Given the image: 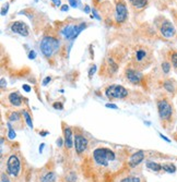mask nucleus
<instances>
[{
	"label": "nucleus",
	"instance_id": "f257e3e1",
	"mask_svg": "<svg viewBox=\"0 0 177 182\" xmlns=\"http://www.w3.org/2000/svg\"><path fill=\"white\" fill-rule=\"evenodd\" d=\"M93 157L97 165L107 166L109 162L115 159V153L108 148H96L93 152Z\"/></svg>",
	"mask_w": 177,
	"mask_h": 182
},
{
	"label": "nucleus",
	"instance_id": "f03ea898",
	"mask_svg": "<svg viewBox=\"0 0 177 182\" xmlns=\"http://www.w3.org/2000/svg\"><path fill=\"white\" fill-rule=\"evenodd\" d=\"M59 48V42L55 37H44L40 43V50L45 57L49 58Z\"/></svg>",
	"mask_w": 177,
	"mask_h": 182
},
{
	"label": "nucleus",
	"instance_id": "7ed1b4c3",
	"mask_svg": "<svg viewBox=\"0 0 177 182\" xmlns=\"http://www.w3.org/2000/svg\"><path fill=\"white\" fill-rule=\"evenodd\" d=\"M106 96L108 97L109 99L113 98H125L128 95V91L125 87L120 85H111L106 89Z\"/></svg>",
	"mask_w": 177,
	"mask_h": 182
},
{
	"label": "nucleus",
	"instance_id": "20e7f679",
	"mask_svg": "<svg viewBox=\"0 0 177 182\" xmlns=\"http://www.w3.org/2000/svg\"><path fill=\"white\" fill-rule=\"evenodd\" d=\"M157 109H159V115H160L161 119L169 120L173 114V108H172L171 104L166 99L159 100L157 102Z\"/></svg>",
	"mask_w": 177,
	"mask_h": 182
},
{
	"label": "nucleus",
	"instance_id": "39448f33",
	"mask_svg": "<svg viewBox=\"0 0 177 182\" xmlns=\"http://www.w3.org/2000/svg\"><path fill=\"white\" fill-rule=\"evenodd\" d=\"M20 160L15 155H11L9 157L8 162H7V171L9 174H11L13 177H17L20 172Z\"/></svg>",
	"mask_w": 177,
	"mask_h": 182
},
{
	"label": "nucleus",
	"instance_id": "423d86ee",
	"mask_svg": "<svg viewBox=\"0 0 177 182\" xmlns=\"http://www.w3.org/2000/svg\"><path fill=\"white\" fill-rule=\"evenodd\" d=\"M11 31L13 33L20 34L21 36H27L29 35V27L25 23L21 22V21H17L11 25Z\"/></svg>",
	"mask_w": 177,
	"mask_h": 182
},
{
	"label": "nucleus",
	"instance_id": "0eeeda50",
	"mask_svg": "<svg viewBox=\"0 0 177 182\" xmlns=\"http://www.w3.org/2000/svg\"><path fill=\"white\" fill-rule=\"evenodd\" d=\"M74 147H76V152L78 154H81L84 152L88 147V140L82 135H76L74 136Z\"/></svg>",
	"mask_w": 177,
	"mask_h": 182
},
{
	"label": "nucleus",
	"instance_id": "6e6552de",
	"mask_svg": "<svg viewBox=\"0 0 177 182\" xmlns=\"http://www.w3.org/2000/svg\"><path fill=\"white\" fill-rule=\"evenodd\" d=\"M127 8L124 3L119 2L116 5V21L118 23H123L127 19Z\"/></svg>",
	"mask_w": 177,
	"mask_h": 182
},
{
	"label": "nucleus",
	"instance_id": "1a4fd4ad",
	"mask_svg": "<svg viewBox=\"0 0 177 182\" xmlns=\"http://www.w3.org/2000/svg\"><path fill=\"white\" fill-rule=\"evenodd\" d=\"M161 33L163 36L167 37V38L173 37L175 35V27L171 22L165 21V22H163L162 26H161Z\"/></svg>",
	"mask_w": 177,
	"mask_h": 182
},
{
	"label": "nucleus",
	"instance_id": "9d476101",
	"mask_svg": "<svg viewBox=\"0 0 177 182\" xmlns=\"http://www.w3.org/2000/svg\"><path fill=\"white\" fill-rule=\"evenodd\" d=\"M143 159H144V153H143L142 151L136 152V153L130 157L129 166H130V167H136V166L139 165Z\"/></svg>",
	"mask_w": 177,
	"mask_h": 182
},
{
	"label": "nucleus",
	"instance_id": "9b49d317",
	"mask_svg": "<svg viewBox=\"0 0 177 182\" xmlns=\"http://www.w3.org/2000/svg\"><path fill=\"white\" fill-rule=\"evenodd\" d=\"M127 79L131 83H134V84H137V83H140L141 81V77H142V74L137 72L136 70H132V69H129L127 70Z\"/></svg>",
	"mask_w": 177,
	"mask_h": 182
},
{
	"label": "nucleus",
	"instance_id": "f8f14e48",
	"mask_svg": "<svg viewBox=\"0 0 177 182\" xmlns=\"http://www.w3.org/2000/svg\"><path fill=\"white\" fill-rule=\"evenodd\" d=\"M65 146L67 148H71L73 146V141H72V132L70 128L65 129Z\"/></svg>",
	"mask_w": 177,
	"mask_h": 182
},
{
	"label": "nucleus",
	"instance_id": "ddd939ff",
	"mask_svg": "<svg viewBox=\"0 0 177 182\" xmlns=\"http://www.w3.org/2000/svg\"><path fill=\"white\" fill-rule=\"evenodd\" d=\"M73 33H74V25H67L61 31V34L66 37L67 39H72Z\"/></svg>",
	"mask_w": 177,
	"mask_h": 182
},
{
	"label": "nucleus",
	"instance_id": "4468645a",
	"mask_svg": "<svg viewBox=\"0 0 177 182\" xmlns=\"http://www.w3.org/2000/svg\"><path fill=\"white\" fill-rule=\"evenodd\" d=\"M9 100H10V102H11L13 106H21V104H22V98H21V96L18 93H11V94L9 95Z\"/></svg>",
	"mask_w": 177,
	"mask_h": 182
},
{
	"label": "nucleus",
	"instance_id": "2eb2a0df",
	"mask_svg": "<svg viewBox=\"0 0 177 182\" xmlns=\"http://www.w3.org/2000/svg\"><path fill=\"white\" fill-rule=\"evenodd\" d=\"M129 1L131 2L132 6L138 9H141L143 8V7H146V3H148V0H129Z\"/></svg>",
	"mask_w": 177,
	"mask_h": 182
},
{
	"label": "nucleus",
	"instance_id": "dca6fc26",
	"mask_svg": "<svg viewBox=\"0 0 177 182\" xmlns=\"http://www.w3.org/2000/svg\"><path fill=\"white\" fill-rule=\"evenodd\" d=\"M85 26H86L85 23H81V24H79V25L74 26V33H73V37H72V39H76L78 35L80 34L81 32L85 29Z\"/></svg>",
	"mask_w": 177,
	"mask_h": 182
},
{
	"label": "nucleus",
	"instance_id": "f3484780",
	"mask_svg": "<svg viewBox=\"0 0 177 182\" xmlns=\"http://www.w3.org/2000/svg\"><path fill=\"white\" fill-rule=\"evenodd\" d=\"M146 167L153 171H160L161 169H162V166H161L160 164H156V162H146Z\"/></svg>",
	"mask_w": 177,
	"mask_h": 182
},
{
	"label": "nucleus",
	"instance_id": "a211bd4d",
	"mask_svg": "<svg viewBox=\"0 0 177 182\" xmlns=\"http://www.w3.org/2000/svg\"><path fill=\"white\" fill-rule=\"evenodd\" d=\"M56 180V174L54 172H48L42 178V182H55Z\"/></svg>",
	"mask_w": 177,
	"mask_h": 182
},
{
	"label": "nucleus",
	"instance_id": "6ab92c4d",
	"mask_svg": "<svg viewBox=\"0 0 177 182\" xmlns=\"http://www.w3.org/2000/svg\"><path fill=\"white\" fill-rule=\"evenodd\" d=\"M162 168L166 172H169V174H174L175 171H176V167L173 164H165V165L162 166Z\"/></svg>",
	"mask_w": 177,
	"mask_h": 182
},
{
	"label": "nucleus",
	"instance_id": "aec40b11",
	"mask_svg": "<svg viewBox=\"0 0 177 182\" xmlns=\"http://www.w3.org/2000/svg\"><path fill=\"white\" fill-rule=\"evenodd\" d=\"M146 57V52L143 50V49H139V50L137 51V54H136V58H137L138 61H141V60H143Z\"/></svg>",
	"mask_w": 177,
	"mask_h": 182
},
{
	"label": "nucleus",
	"instance_id": "412c9836",
	"mask_svg": "<svg viewBox=\"0 0 177 182\" xmlns=\"http://www.w3.org/2000/svg\"><path fill=\"white\" fill-rule=\"evenodd\" d=\"M23 116H24V118H25V121H26V123L29 124L30 128L33 129V122H32L31 116L29 115V112H27L26 110H24V111H23Z\"/></svg>",
	"mask_w": 177,
	"mask_h": 182
},
{
	"label": "nucleus",
	"instance_id": "4be33fe9",
	"mask_svg": "<svg viewBox=\"0 0 177 182\" xmlns=\"http://www.w3.org/2000/svg\"><path fill=\"white\" fill-rule=\"evenodd\" d=\"M108 63H109V68H111V72H116V71H117L118 66H117V63L114 62L113 58H111V57L108 58Z\"/></svg>",
	"mask_w": 177,
	"mask_h": 182
},
{
	"label": "nucleus",
	"instance_id": "5701e85b",
	"mask_svg": "<svg viewBox=\"0 0 177 182\" xmlns=\"http://www.w3.org/2000/svg\"><path fill=\"white\" fill-rule=\"evenodd\" d=\"M8 129H9L8 137L10 140H13L15 137V132H14V130H13V128L11 127V124H10V123H8Z\"/></svg>",
	"mask_w": 177,
	"mask_h": 182
},
{
	"label": "nucleus",
	"instance_id": "b1692460",
	"mask_svg": "<svg viewBox=\"0 0 177 182\" xmlns=\"http://www.w3.org/2000/svg\"><path fill=\"white\" fill-rule=\"evenodd\" d=\"M121 182H140V179L138 177H127L121 180Z\"/></svg>",
	"mask_w": 177,
	"mask_h": 182
},
{
	"label": "nucleus",
	"instance_id": "393cba45",
	"mask_svg": "<svg viewBox=\"0 0 177 182\" xmlns=\"http://www.w3.org/2000/svg\"><path fill=\"white\" fill-rule=\"evenodd\" d=\"M164 88H165L167 92H169V93H173V92H174V86H173V84H172L171 82H169V81L164 83Z\"/></svg>",
	"mask_w": 177,
	"mask_h": 182
},
{
	"label": "nucleus",
	"instance_id": "a878e982",
	"mask_svg": "<svg viewBox=\"0 0 177 182\" xmlns=\"http://www.w3.org/2000/svg\"><path fill=\"white\" fill-rule=\"evenodd\" d=\"M171 60H172V63H173V66H174V68H177V52H176V51H174V52H172Z\"/></svg>",
	"mask_w": 177,
	"mask_h": 182
},
{
	"label": "nucleus",
	"instance_id": "bb28decb",
	"mask_svg": "<svg viewBox=\"0 0 177 182\" xmlns=\"http://www.w3.org/2000/svg\"><path fill=\"white\" fill-rule=\"evenodd\" d=\"M19 119H20V115L18 114V112H12V114L9 116V120H10V121H18Z\"/></svg>",
	"mask_w": 177,
	"mask_h": 182
},
{
	"label": "nucleus",
	"instance_id": "cd10ccee",
	"mask_svg": "<svg viewBox=\"0 0 177 182\" xmlns=\"http://www.w3.org/2000/svg\"><path fill=\"white\" fill-rule=\"evenodd\" d=\"M162 69H163V72L165 74H167L169 72V69H171V66H169V63L167 62H164L162 64Z\"/></svg>",
	"mask_w": 177,
	"mask_h": 182
},
{
	"label": "nucleus",
	"instance_id": "c85d7f7f",
	"mask_svg": "<svg viewBox=\"0 0 177 182\" xmlns=\"http://www.w3.org/2000/svg\"><path fill=\"white\" fill-rule=\"evenodd\" d=\"M67 181H69V182H76V174L72 172V174H70L69 176H67Z\"/></svg>",
	"mask_w": 177,
	"mask_h": 182
},
{
	"label": "nucleus",
	"instance_id": "c756f323",
	"mask_svg": "<svg viewBox=\"0 0 177 182\" xmlns=\"http://www.w3.org/2000/svg\"><path fill=\"white\" fill-rule=\"evenodd\" d=\"M54 108L55 109H59V110H61V109H63V104L61 102H55L54 105Z\"/></svg>",
	"mask_w": 177,
	"mask_h": 182
},
{
	"label": "nucleus",
	"instance_id": "7c9ffc66",
	"mask_svg": "<svg viewBox=\"0 0 177 182\" xmlns=\"http://www.w3.org/2000/svg\"><path fill=\"white\" fill-rule=\"evenodd\" d=\"M8 9H9V3H7L6 7H3V8L1 9V15H6L7 12H8Z\"/></svg>",
	"mask_w": 177,
	"mask_h": 182
},
{
	"label": "nucleus",
	"instance_id": "2f4dec72",
	"mask_svg": "<svg viewBox=\"0 0 177 182\" xmlns=\"http://www.w3.org/2000/svg\"><path fill=\"white\" fill-rule=\"evenodd\" d=\"M95 71H96V66H94V64H93V67H92V68L90 69V71H88V75H90V77H91L92 75L95 73Z\"/></svg>",
	"mask_w": 177,
	"mask_h": 182
},
{
	"label": "nucleus",
	"instance_id": "473e14b6",
	"mask_svg": "<svg viewBox=\"0 0 177 182\" xmlns=\"http://www.w3.org/2000/svg\"><path fill=\"white\" fill-rule=\"evenodd\" d=\"M50 81H52V79H50V77H45V79H44V81H43V85H44V86H46V85H47V84H48L49 82H50Z\"/></svg>",
	"mask_w": 177,
	"mask_h": 182
},
{
	"label": "nucleus",
	"instance_id": "72a5a7b5",
	"mask_svg": "<svg viewBox=\"0 0 177 182\" xmlns=\"http://www.w3.org/2000/svg\"><path fill=\"white\" fill-rule=\"evenodd\" d=\"M35 57H36V52H35L34 50L30 51V54H29V58H30V59H35Z\"/></svg>",
	"mask_w": 177,
	"mask_h": 182
},
{
	"label": "nucleus",
	"instance_id": "f704fd0d",
	"mask_svg": "<svg viewBox=\"0 0 177 182\" xmlns=\"http://www.w3.org/2000/svg\"><path fill=\"white\" fill-rule=\"evenodd\" d=\"M1 182H10V181H9V179H8V177H7L5 174H1Z\"/></svg>",
	"mask_w": 177,
	"mask_h": 182
},
{
	"label": "nucleus",
	"instance_id": "c9c22d12",
	"mask_svg": "<svg viewBox=\"0 0 177 182\" xmlns=\"http://www.w3.org/2000/svg\"><path fill=\"white\" fill-rule=\"evenodd\" d=\"M106 107L107 108H111V109H117V105H114V104H106Z\"/></svg>",
	"mask_w": 177,
	"mask_h": 182
},
{
	"label": "nucleus",
	"instance_id": "e433bc0d",
	"mask_svg": "<svg viewBox=\"0 0 177 182\" xmlns=\"http://www.w3.org/2000/svg\"><path fill=\"white\" fill-rule=\"evenodd\" d=\"M68 1H69V3H70V6L73 7V8H76V7L78 6V3L76 0H68Z\"/></svg>",
	"mask_w": 177,
	"mask_h": 182
},
{
	"label": "nucleus",
	"instance_id": "4c0bfd02",
	"mask_svg": "<svg viewBox=\"0 0 177 182\" xmlns=\"http://www.w3.org/2000/svg\"><path fill=\"white\" fill-rule=\"evenodd\" d=\"M61 11H68L69 10V7L67 6V5H63V6H61Z\"/></svg>",
	"mask_w": 177,
	"mask_h": 182
},
{
	"label": "nucleus",
	"instance_id": "58836bf2",
	"mask_svg": "<svg viewBox=\"0 0 177 182\" xmlns=\"http://www.w3.org/2000/svg\"><path fill=\"white\" fill-rule=\"evenodd\" d=\"M23 89H24V91H25V92H30V91H31V87H30L29 85H26V84H24V85H23Z\"/></svg>",
	"mask_w": 177,
	"mask_h": 182
},
{
	"label": "nucleus",
	"instance_id": "ea45409f",
	"mask_svg": "<svg viewBox=\"0 0 177 182\" xmlns=\"http://www.w3.org/2000/svg\"><path fill=\"white\" fill-rule=\"evenodd\" d=\"M6 85H7L6 80H5V79H1V87L5 88V86H6Z\"/></svg>",
	"mask_w": 177,
	"mask_h": 182
},
{
	"label": "nucleus",
	"instance_id": "a19ab883",
	"mask_svg": "<svg viewBox=\"0 0 177 182\" xmlns=\"http://www.w3.org/2000/svg\"><path fill=\"white\" fill-rule=\"evenodd\" d=\"M52 1H53V2H54L55 5H56V6H57V7H59L60 5H61V2H60V0H52Z\"/></svg>",
	"mask_w": 177,
	"mask_h": 182
},
{
	"label": "nucleus",
	"instance_id": "79ce46f5",
	"mask_svg": "<svg viewBox=\"0 0 177 182\" xmlns=\"http://www.w3.org/2000/svg\"><path fill=\"white\" fill-rule=\"evenodd\" d=\"M57 145L59 146V147L63 145V139H60V137H59V139L57 140Z\"/></svg>",
	"mask_w": 177,
	"mask_h": 182
},
{
	"label": "nucleus",
	"instance_id": "37998d69",
	"mask_svg": "<svg viewBox=\"0 0 177 182\" xmlns=\"http://www.w3.org/2000/svg\"><path fill=\"white\" fill-rule=\"evenodd\" d=\"M160 136L162 137L163 140H165L166 142H169V143L171 142V140H169V139H167V137H166V136H164V135H163V134H161V133H160Z\"/></svg>",
	"mask_w": 177,
	"mask_h": 182
},
{
	"label": "nucleus",
	"instance_id": "c03bdc74",
	"mask_svg": "<svg viewBox=\"0 0 177 182\" xmlns=\"http://www.w3.org/2000/svg\"><path fill=\"white\" fill-rule=\"evenodd\" d=\"M40 136H46V135H47V134H48V132L47 131H43V132H40Z\"/></svg>",
	"mask_w": 177,
	"mask_h": 182
},
{
	"label": "nucleus",
	"instance_id": "a18cd8bd",
	"mask_svg": "<svg viewBox=\"0 0 177 182\" xmlns=\"http://www.w3.org/2000/svg\"><path fill=\"white\" fill-rule=\"evenodd\" d=\"M44 146H45V144H44V143H42V144H40V153H42V152H43Z\"/></svg>",
	"mask_w": 177,
	"mask_h": 182
},
{
	"label": "nucleus",
	"instance_id": "49530a36",
	"mask_svg": "<svg viewBox=\"0 0 177 182\" xmlns=\"http://www.w3.org/2000/svg\"><path fill=\"white\" fill-rule=\"evenodd\" d=\"M84 11H85L86 13H90V7H88V6H85V8H84Z\"/></svg>",
	"mask_w": 177,
	"mask_h": 182
},
{
	"label": "nucleus",
	"instance_id": "de8ad7c7",
	"mask_svg": "<svg viewBox=\"0 0 177 182\" xmlns=\"http://www.w3.org/2000/svg\"><path fill=\"white\" fill-rule=\"evenodd\" d=\"M176 141H177V135H176Z\"/></svg>",
	"mask_w": 177,
	"mask_h": 182
}]
</instances>
